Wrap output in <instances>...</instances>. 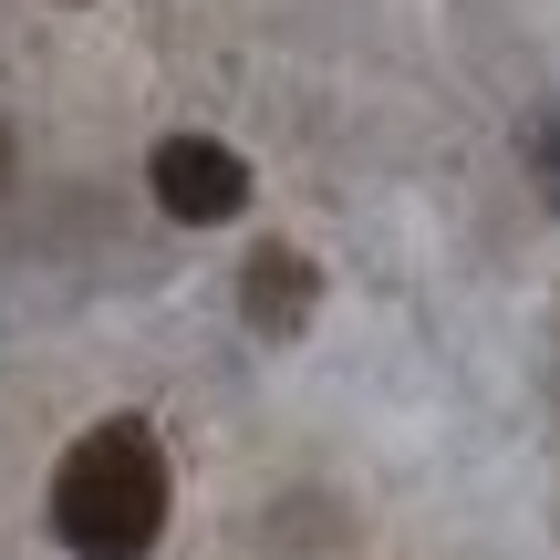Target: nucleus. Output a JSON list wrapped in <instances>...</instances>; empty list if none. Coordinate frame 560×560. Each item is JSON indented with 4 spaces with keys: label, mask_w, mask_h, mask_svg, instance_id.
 Segmentation results:
<instances>
[{
    "label": "nucleus",
    "mask_w": 560,
    "mask_h": 560,
    "mask_svg": "<svg viewBox=\"0 0 560 560\" xmlns=\"http://www.w3.org/2000/svg\"><path fill=\"white\" fill-rule=\"evenodd\" d=\"M249 312H260L270 332H301V312H312V270H301L291 249H260V260H249Z\"/></svg>",
    "instance_id": "7ed1b4c3"
},
{
    "label": "nucleus",
    "mask_w": 560,
    "mask_h": 560,
    "mask_svg": "<svg viewBox=\"0 0 560 560\" xmlns=\"http://www.w3.org/2000/svg\"><path fill=\"white\" fill-rule=\"evenodd\" d=\"M0 166H11V136H0Z\"/></svg>",
    "instance_id": "39448f33"
},
{
    "label": "nucleus",
    "mask_w": 560,
    "mask_h": 560,
    "mask_svg": "<svg viewBox=\"0 0 560 560\" xmlns=\"http://www.w3.org/2000/svg\"><path fill=\"white\" fill-rule=\"evenodd\" d=\"M540 187H550V208H560V115L540 125Z\"/></svg>",
    "instance_id": "20e7f679"
},
{
    "label": "nucleus",
    "mask_w": 560,
    "mask_h": 560,
    "mask_svg": "<svg viewBox=\"0 0 560 560\" xmlns=\"http://www.w3.org/2000/svg\"><path fill=\"white\" fill-rule=\"evenodd\" d=\"M156 198H166V219H187V229H219V219H240V198H249V166L229 156L219 136H166V145H156Z\"/></svg>",
    "instance_id": "f03ea898"
},
{
    "label": "nucleus",
    "mask_w": 560,
    "mask_h": 560,
    "mask_svg": "<svg viewBox=\"0 0 560 560\" xmlns=\"http://www.w3.org/2000/svg\"><path fill=\"white\" fill-rule=\"evenodd\" d=\"M52 529L73 540L83 560H145L166 529V457L136 416L94 425L73 457L52 467Z\"/></svg>",
    "instance_id": "f257e3e1"
}]
</instances>
